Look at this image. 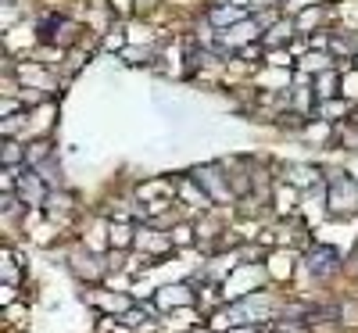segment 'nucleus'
<instances>
[{"label":"nucleus","instance_id":"1","mask_svg":"<svg viewBox=\"0 0 358 333\" xmlns=\"http://www.w3.org/2000/svg\"><path fill=\"white\" fill-rule=\"evenodd\" d=\"M18 190H22V197L29 201V204H39L44 201V176H36V172H22L18 176Z\"/></svg>","mask_w":358,"mask_h":333},{"label":"nucleus","instance_id":"3","mask_svg":"<svg viewBox=\"0 0 358 333\" xmlns=\"http://www.w3.org/2000/svg\"><path fill=\"white\" fill-rule=\"evenodd\" d=\"M18 154H22V151H18V147H11V143H4V165L18 161Z\"/></svg>","mask_w":358,"mask_h":333},{"label":"nucleus","instance_id":"4","mask_svg":"<svg viewBox=\"0 0 358 333\" xmlns=\"http://www.w3.org/2000/svg\"><path fill=\"white\" fill-rule=\"evenodd\" d=\"M272 333H305V330H298V326H290V323H276V326H272Z\"/></svg>","mask_w":358,"mask_h":333},{"label":"nucleus","instance_id":"2","mask_svg":"<svg viewBox=\"0 0 358 333\" xmlns=\"http://www.w3.org/2000/svg\"><path fill=\"white\" fill-rule=\"evenodd\" d=\"M308 265L315 269V273H326V265H330V269L337 265V251H333V247H330V251H326V247H319V251L308 258Z\"/></svg>","mask_w":358,"mask_h":333},{"label":"nucleus","instance_id":"5","mask_svg":"<svg viewBox=\"0 0 358 333\" xmlns=\"http://www.w3.org/2000/svg\"><path fill=\"white\" fill-rule=\"evenodd\" d=\"M215 22H229V18H240V11H219V15H212Z\"/></svg>","mask_w":358,"mask_h":333}]
</instances>
